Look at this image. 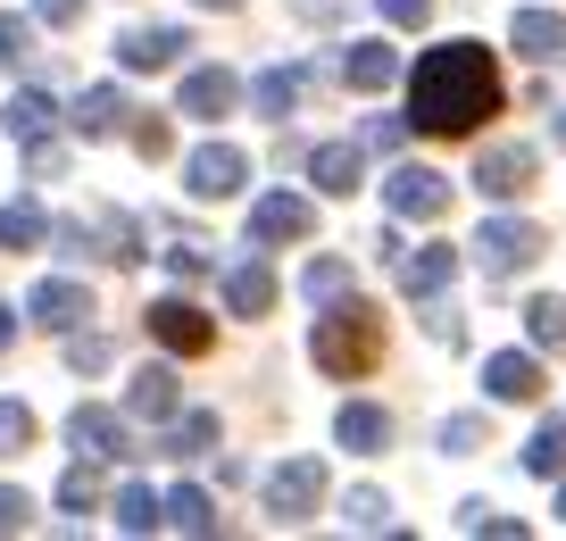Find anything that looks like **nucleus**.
<instances>
[{
	"label": "nucleus",
	"mask_w": 566,
	"mask_h": 541,
	"mask_svg": "<svg viewBox=\"0 0 566 541\" xmlns=\"http://www.w3.org/2000/svg\"><path fill=\"white\" fill-rule=\"evenodd\" d=\"M492 108H500V67L483 42H433L417 59V75H408V117L424 134H467Z\"/></svg>",
	"instance_id": "obj_1"
},
{
	"label": "nucleus",
	"mask_w": 566,
	"mask_h": 541,
	"mask_svg": "<svg viewBox=\"0 0 566 541\" xmlns=\"http://www.w3.org/2000/svg\"><path fill=\"white\" fill-rule=\"evenodd\" d=\"M308 358L325 375H367L384 358V316L367 300H334V316H317V333H308Z\"/></svg>",
	"instance_id": "obj_2"
},
{
	"label": "nucleus",
	"mask_w": 566,
	"mask_h": 541,
	"mask_svg": "<svg viewBox=\"0 0 566 541\" xmlns=\"http://www.w3.org/2000/svg\"><path fill=\"white\" fill-rule=\"evenodd\" d=\"M59 233V250L67 259H108V267H134L142 259V233H134V217H117V209H84V217H67V226H51Z\"/></svg>",
	"instance_id": "obj_3"
},
{
	"label": "nucleus",
	"mask_w": 566,
	"mask_h": 541,
	"mask_svg": "<svg viewBox=\"0 0 566 541\" xmlns=\"http://www.w3.org/2000/svg\"><path fill=\"white\" fill-rule=\"evenodd\" d=\"M317 500H325V467L317 458H283V467L266 475V517L275 524H308Z\"/></svg>",
	"instance_id": "obj_4"
},
{
	"label": "nucleus",
	"mask_w": 566,
	"mask_h": 541,
	"mask_svg": "<svg viewBox=\"0 0 566 541\" xmlns=\"http://www.w3.org/2000/svg\"><path fill=\"white\" fill-rule=\"evenodd\" d=\"M542 226H525V217H492V226L475 233V259H483V275H525L533 259H542Z\"/></svg>",
	"instance_id": "obj_5"
},
{
	"label": "nucleus",
	"mask_w": 566,
	"mask_h": 541,
	"mask_svg": "<svg viewBox=\"0 0 566 541\" xmlns=\"http://www.w3.org/2000/svg\"><path fill=\"white\" fill-rule=\"evenodd\" d=\"M242 175H250V158L233 150V142H200V150L184 158V193H192V200H233V193H242Z\"/></svg>",
	"instance_id": "obj_6"
},
{
	"label": "nucleus",
	"mask_w": 566,
	"mask_h": 541,
	"mask_svg": "<svg viewBox=\"0 0 566 541\" xmlns=\"http://www.w3.org/2000/svg\"><path fill=\"white\" fill-rule=\"evenodd\" d=\"M475 193L483 200L533 193V150H525V142H492V150H475Z\"/></svg>",
	"instance_id": "obj_7"
},
{
	"label": "nucleus",
	"mask_w": 566,
	"mask_h": 541,
	"mask_svg": "<svg viewBox=\"0 0 566 541\" xmlns=\"http://www.w3.org/2000/svg\"><path fill=\"white\" fill-rule=\"evenodd\" d=\"M67 441H75V450H84V458H134V417H117V408H75V417H67Z\"/></svg>",
	"instance_id": "obj_8"
},
{
	"label": "nucleus",
	"mask_w": 566,
	"mask_h": 541,
	"mask_svg": "<svg viewBox=\"0 0 566 541\" xmlns=\"http://www.w3.org/2000/svg\"><path fill=\"white\" fill-rule=\"evenodd\" d=\"M25 316H34L42 333H75L92 316V292L75 275H51V283H34V292H25Z\"/></svg>",
	"instance_id": "obj_9"
},
{
	"label": "nucleus",
	"mask_w": 566,
	"mask_h": 541,
	"mask_svg": "<svg viewBox=\"0 0 566 541\" xmlns=\"http://www.w3.org/2000/svg\"><path fill=\"white\" fill-rule=\"evenodd\" d=\"M308 233H317V209L301 193H266L250 209V242H308Z\"/></svg>",
	"instance_id": "obj_10"
},
{
	"label": "nucleus",
	"mask_w": 566,
	"mask_h": 541,
	"mask_svg": "<svg viewBox=\"0 0 566 541\" xmlns=\"http://www.w3.org/2000/svg\"><path fill=\"white\" fill-rule=\"evenodd\" d=\"M150 333H159L176 358H200V350H217V325L192 309V300H159V309H150Z\"/></svg>",
	"instance_id": "obj_11"
},
{
	"label": "nucleus",
	"mask_w": 566,
	"mask_h": 541,
	"mask_svg": "<svg viewBox=\"0 0 566 541\" xmlns=\"http://www.w3.org/2000/svg\"><path fill=\"white\" fill-rule=\"evenodd\" d=\"M192 51V42H184V25H125L117 34V59L134 75H150V67H176V59Z\"/></svg>",
	"instance_id": "obj_12"
},
{
	"label": "nucleus",
	"mask_w": 566,
	"mask_h": 541,
	"mask_svg": "<svg viewBox=\"0 0 566 541\" xmlns=\"http://www.w3.org/2000/svg\"><path fill=\"white\" fill-rule=\"evenodd\" d=\"M233 101H242V75H233V67H192V75H184V92H176V108H184V117H226V108Z\"/></svg>",
	"instance_id": "obj_13"
},
{
	"label": "nucleus",
	"mask_w": 566,
	"mask_h": 541,
	"mask_svg": "<svg viewBox=\"0 0 566 541\" xmlns=\"http://www.w3.org/2000/svg\"><path fill=\"white\" fill-rule=\"evenodd\" d=\"M450 209V184L433 167H400L391 175V217H417V226H433V217Z\"/></svg>",
	"instance_id": "obj_14"
},
{
	"label": "nucleus",
	"mask_w": 566,
	"mask_h": 541,
	"mask_svg": "<svg viewBox=\"0 0 566 541\" xmlns=\"http://www.w3.org/2000/svg\"><path fill=\"white\" fill-rule=\"evenodd\" d=\"M450 275H459V250H450V242H424V250H408V259H400V292L408 300H442Z\"/></svg>",
	"instance_id": "obj_15"
},
{
	"label": "nucleus",
	"mask_w": 566,
	"mask_h": 541,
	"mask_svg": "<svg viewBox=\"0 0 566 541\" xmlns=\"http://www.w3.org/2000/svg\"><path fill=\"white\" fill-rule=\"evenodd\" d=\"M184 408V392H176V367H142L134 384H125V417H150V425H167Z\"/></svg>",
	"instance_id": "obj_16"
},
{
	"label": "nucleus",
	"mask_w": 566,
	"mask_h": 541,
	"mask_svg": "<svg viewBox=\"0 0 566 541\" xmlns=\"http://www.w3.org/2000/svg\"><path fill=\"white\" fill-rule=\"evenodd\" d=\"M308 175H317V193L350 200L358 175H367V158H358V142H317V150H308Z\"/></svg>",
	"instance_id": "obj_17"
},
{
	"label": "nucleus",
	"mask_w": 566,
	"mask_h": 541,
	"mask_svg": "<svg viewBox=\"0 0 566 541\" xmlns=\"http://www.w3.org/2000/svg\"><path fill=\"white\" fill-rule=\"evenodd\" d=\"M342 75H350L358 92H391L400 84V51H391V42H350V51H342Z\"/></svg>",
	"instance_id": "obj_18"
},
{
	"label": "nucleus",
	"mask_w": 566,
	"mask_h": 541,
	"mask_svg": "<svg viewBox=\"0 0 566 541\" xmlns=\"http://www.w3.org/2000/svg\"><path fill=\"white\" fill-rule=\"evenodd\" d=\"M334 441H342V450H358V458H375V450L391 441V417H384L375 400H342V417H334Z\"/></svg>",
	"instance_id": "obj_19"
},
{
	"label": "nucleus",
	"mask_w": 566,
	"mask_h": 541,
	"mask_svg": "<svg viewBox=\"0 0 566 541\" xmlns=\"http://www.w3.org/2000/svg\"><path fill=\"white\" fill-rule=\"evenodd\" d=\"M301 92H308L301 67H259V75H250V108H259V117H275V125L301 108Z\"/></svg>",
	"instance_id": "obj_20"
},
{
	"label": "nucleus",
	"mask_w": 566,
	"mask_h": 541,
	"mask_svg": "<svg viewBox=\"0 0 566 541\" xmlns=\"http://www.w3.org/2000/svg\"><path fill=\"white\" fill-rule=\"evenodd\" d=\"M125 117H134V108H125V92H117V84H92L84 101H75V117H67V125H75L84 142H108Z\"/></svg>",
	"instance_id": "obj_21"
},
{
	"label": "nucleus",
	"mask_w": 566,
	"mask_h": 541,
	"mask_svg": "<svg viewBox=\"0 0 566 541\" xmlns=\"http://www.w3.org/2000/svg\"><path fill=\"white\" fill-rule=\"evenodd\" d=\"M509 42H516L525 59H558V51H566V18H558V9H516Z\"/></svg>",
	"instance_id": "obj_22"
},
{
	"label": "nucleus",
	"mask_w": 566,
	"mask_h": 541,
	"mask_svg": "<svg viewBox=\"0 0 566 541\" xmlns=\"http://www.w3.org/2000/svg\"><path fill=\"white\" fill-rule=\"evenodd\" d=\"M226 309L233 316H266V309H275V275H266V259H242L226 275Z\"/></svg>",
	"instance_id": "obj_23"
},
{
	"label": "nucleus",
	"mask_w": 566,
	"mask_h": 541,
	"mask_svg": "<svg viewBox=\"0 0 566 541\" xmlns=\"http://www.w3.org/2000/svg\"><path fill=\"white\" fill-rule=\"evenodd\" d=\"M483 384H492V400H533V392H542V367H533L525 350H500V358H483Z\"/></svg>",
	"instance_id": "obj_24"
},
{
	"label": "nucleus",
	"mask_w": 566,
	"mask_h": 541,
	"mask_svg": "<svg viewBox=\"0 0 566 541\" xmlns=\"http://www.w3.org/2000/svg\"><path fill=\"white\" fill-rule=\"evenodd\" d=\"M167 458H200V450H217V408H176L167 417V441H159Z\"/></svg>",
	"instance_id": "obj_25"
},
{
	"label": "nucleus",
	"mask_w": 566,
	"mask_h": 541,
	"mask_svg": "<svg viewBox=\"0 0 566 541\" xmlns=\"http://www.w3.org/2000/svg\"><path fill=\"white\" fill-rule=\"evenodd\" d=\"M42 242H51L42 200H0V250H42Z\"/></svg>",
	"instance_id": "obj_26"
},
{
	"label": "nucleus",
	"mask_w": 566,
	"mask_h": 541,
	"mask_svg": "<svg viewBox=\"0 0 566 541\" xmlns=\"http://www.w3.org/2000/svg\"><path fill=\"white\" fill-rule=\"evenodd\" d=\"M0 125H9V142H42V134L59 125V108H51V92H9Z\"/></svg>",
	"instance_id": "obj_27"
},
{
	"label": "nucleus",
	"mask_w": 566,
	"mask_h": 541,
	"mask_svg": "<svg viewBox=\"0 0 566 541\" xmlns=\"http://www.w3.org/2000/svg\"><path fill=\"white\" fill-rule=\"evenodd\" d=\"M159 524H167V500L150 483H125L117 491V533H159Z\"/></svg>",
	"instance_id": "obj_28"
},
{
	"label": "nucleus",
	"mask_w": 566,
	"mask_h": 541,
	"mask_svg": "<svg viewBox=\"0 0 566 541\" xmlns=\"http://www.w3.org/2000/svg\"><path fill=\"white\" fill-rule=\"evenodd\" d=\"M525 333H533V350H549V358H566V300H525Z\"/></svg>",
	"instance_id": "obj_29"
},
{
	"label": "nucleus",
	"mask_w": 566,
	"mask_h": 541,
	"mask_svg": "<svg viewBox=\"0 0 566 541\" xmlns=\"http://www.w3.org/2000/svg\"><path fill=\"white\" fill-rule=\"evenodd\" d=\"M525 475H542V483H558V475H566V417H549L542 434L525 441Z\"/></svg>",
	"instance_id": "obj_30"
},
{
	"label": "nucleus",
	"mask_w": 566,
	"mask_h": 541,
	"mask_svg": "<svg viewBox=\"0 0 566 541\" xmlns=\"http://www.w3.org/2000/svg\"><path fill=\"white\" fill-rule=\"evenodd\" d=\"M167 524H176V533H217L209 491H200V483H176V491H167Z\"/></svg>",
	"instance_id": "obj_31"
},
{
	"label": "nucleus",
	"mask_w": 566,
	"mask_h": 541,
	"mask_svg": "<svg viewBox=\"0 0 566 541\" xmlns=\"http://www.w3.org/2000/svg\"><path fill=\"white\" fill-rule=\"evenodd\" d=\"M59 508H67V517H92V508H101V475H92V458H75V467L59 475Z\"/></svg>",
	"instance_id": "obj_32"
},
{
	"label": "nucleus",
	"mask_w": 566,
	"mask_h": 541,
	"mask_svg": "<svg viewBox=\"0 0 566 541\" xmlns=\"http://www.w3.org/2000/svg\"><path fill=\"white\" fill-rule=\"evenodd\" d=\"M301 292L317 300V309H334V300L350 292V267H342V259H317V267H308V275H301Z\"/></svg>",
	"instance_id": "obj_33"
},
{
	"label": "nucleus",
	"mask_w": 566,
	"mask_h": 541,
	"mask_svg": "<svg viewBox=\"0 0 566 541\" xmlns=\"http://www.w3.org/2000/svg\"><path fill=\"white\" fill-rule=\"evenodd\" d=\"M25 441H34V408H25V400H0V458H18Z\"/></svg>",
	"instance_id": "obj_34"
},
{
	"label": "nucleus",
	"mask_w": 566,
	"mask_h": 541,
	"mask_svg": "<svg viewBox=\"0 0 566 541\" xmlns=\"http://www.w3.org/2000/svg\"><path fill=\"white\" fill-rule=\"evenodd\" d=\"M108 358H117V350H108V333H67V367H75V375H101Z\"/></svg>",
	"instance_id": "obj_35"
},
{
	"label": "nucleus",
	"mask_w": 566,
	"mask_h": 541,
	"mask_svg": "<svg viewBox=\"0 0 566 541\" xmlns=\"http://www.w3.org/2000/svg\"><path fill=\"white\" fill-rule=\"evenodd\" d=\"M342 517H350V533H384L391 500H384V491H350V508H342Z\"/></svg>",
	"instance_id": "obj_36"
},
{
	"label": "nucleus",
	"mask_w": 566,
	"mask_h": 541,
	"mask_svg": "<svg viewBox=\"0 0 566 541\" xmlns=\"http://www.w3.org/2000/svg\"><path fill=\"white\" fill-rule=\"evenodd\" d=\"M134 150L150 158V167H159V158L176 150V134H167V117H142V125H134Z\"/></svg>",
	"instance_id": "obj_37"
},
{
	"label": "nucleus",
	"mask_w": 566,
	"mask_h": 541,
	"mask_svg": "<svg viewBox=\"0 0 566 541\" xmlns=\"http://www.w3.org/2000/svg\"><path fill=\"white\" fill-rule=\"evenodd\" d=\"M167 275H176V283H200V275H209V250H200V242H176V250H167Z\"/></svg>",
	"instance_id": "obj_38"
},
{
	"label": "nucleus",
	"mask_w": 566,
	"mask_h": 541,
	"mask_svg": "<svg viewBox=\"0 0 566 541\" xmlns=\"http://www.w3.org/2000/svg\"><path fill=\"white\" fill-rule=\"evenodd\" d=\"M25 524H34V500L18 483H0V533H25Z\"/></svg>",
	"instance_id": "obj_39"
},
{
	"label": "nucleus",
	"mask_w": 566,
	"mask_h": 541,
	"mask_svg": "<svg viewBox=\"0 0 566 541\" xmlns=\"http://www.w3.org/2000/svg\"><path fill=\"white\" fill-rule=\"evenodd\" d=\"M375 9H384V25H424L433 18V0H375Z\"/></svg>",
	"instance_id": "obj_40"
},
{
	"label": "nucleus",
	"mask_w": 566,
	"mask_h": 541,
	"mask_svg": "<svg viewBox=\"0 0 566 541\" xmlns=\"http://www.w3.org/2000/svg\"><path fill=\"white\" fill-rule=\"evenodd\" d=\"M400 134H408V117H367V150H400Z\"/></svg>",
	"instance_id": "obj_41"
},
{
	"label": "nucleus",
	"mask_w": 566,
	"mask_h": 541,
	"mask_svg": "<svg viewBox=\"0 0 566 541\" xmlns=\"http://www.w3.org/2000/svg\"><path fill=\"white\" fill-rule=\"evenodd\" d=\"M475 441H483V417H450L442 425V450H475Z\"/></svg>",
	"instance_id": "obj_42"
},
{
	"label": "nucleus",
	"mask_w": 566,
	"mask_h": 541,
	"mask_svg": "<svg viewBox=\"0 0 566 541\" xmlns=\"http://www.w3.org/2000/svg\"><path fill=\"white\" fill-rule=\"evenodd\" d=\"M25 150H34V175H42V184H51V175H59V167H67V150H59V142H51V134H42V142H25Z\"/></svg>",
	"instance_id": "obj_43"
},
{
	"label": "nucleus",
	"mask_w": 566,
	"mask_h": 541,
	"mask_svg": "<svg viewBox=\"0 0 566 541\" xmlns=\"http://www.w3.org/2000/svg\"><path fill=\"white\" fill-rule=\"evenodd\" d=\"M34 18L42 25H75V18H84V0H34Z\"/></svg>",
	"instance_id": "obj_44"
},
{
	"label": "nucleus",
	"mask_w": 566,
	"mask_h": 541,
	"mask_svg": "<svg viewBox=\"0 0 566 541\" xmlns=\"http://www.w3.org/2000/svg\"><path fill=\"white\" fill-rule=\"evenodd\" d=\"M18 51H25V25H18V18H0V67H9Z\"/></svg>",
	"instance_id": "obj_45"
},
{
	"label": "nucleus",
	"mask_w": 566,
	"mask_h": 541,
	"mask_svg": "<svg viewBox=\"0 0 566 541\" xmlns=\"http://www.w3.org/2000/svg\"><path fill=\"white\" fill-rule=\"evenodd\" d=\"M292 18H308V25H325V18H334V0H292Z\"/></svg>",
	"instance_id": "obj_46"
},
{
	"label": "nucleus",
	"mask_w": 566,
	"mask_h": 541,
	"mask_svg": "<svg viewBox=\"0 0 566 541\" xmlns=\"http://www.w3.org/2000/svg\"><path fill=\"white\" fill-rule=\"evenodd\" d=\"M9 342H18V309H0V350H9Z\"/></svg>",
	"instance_id": "obj_47"
},
{
	"label": "nucleus",
	"mask_w": 566,
	"mask_h": 541,
	"mask_svg": "<svg viewBox=\"0 0 566 541\" xmlns=\"http://www.w3.org/2000/svg\"><path fill=\"white\" fill-rule=\"evenodd\" d=\"M200 9H242V0H200Z\"/></svg>",
	"instance_id": "obj_48"
},
{
	"label": "nucleus",
	"mask_w": 566,
	"mask_h": 541,
	"mask_svg": "<svg viewBox=\"0 0 566 541\" xmlns=\"http://www.w3.org/2000/svg\"><path fill=\"white\" fill-rule=\"evenodd\" d=\"M558 150H566V108H558Z\"/></svg>",
	"instance_id": "obj_49"
},
{
	"label": "nucleus",
	"mask_w": 566,
	"mask_h": 541,
	"mask_svg": "<svg viewBox=\"0 0 566 541\" xmlns=\"http://www.w3.org/2000/svg\"><path fill=\"white\" fill-rule=\"evenodd\" d=\"M558 517H566V491H558Z\"/></svg>",
	"instance_id": "obj_50"
}]
</instances>
